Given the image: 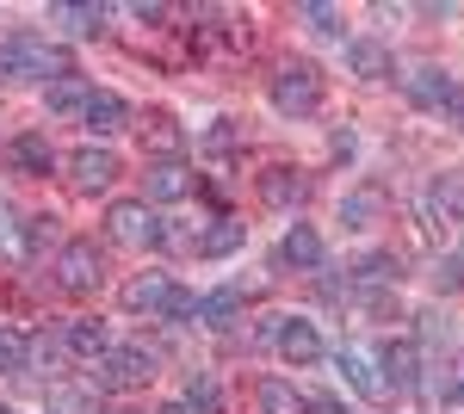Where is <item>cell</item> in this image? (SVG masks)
<instances>
[{"label":"cell","mask_w":464,"mask_h":414,"mask_svg":"<svg viewBox=\"0 0 464 414\" xmlns=\"http://www.w3.org/2000/svg\"><path fill=\"white\" fill-rule=\"evenodd\" d=\"M6 168L19 173V179H50L56 149H50V137H44V130H19V137L6 142Z\"/></svg>","instance_id":"4fadbf2b"},{"label":"cell","mask_w":464,"mask_h":414,"mask_svg":"<svg viewBox=\"0 0 464 414\" xmlns=\"http://www.w3.org/2000/svg\"><path fill=\"white\" fill-rule=\"evenodd\" d=\"M111 414H137V409H111Z\"/></svg>","instance_id":"60d3db41"},{"label":"cell","mask_w":464,"mask_h":414,"mask_svg":"<svg viewBox=\"0 0 464 414\" xmlns=\"http://www.w3.org/2000/svg\"><path fill=\"white\" fill-rule=\"evenodd\" d=\"M248 142V130L236 124V118H217L211 130H205V149H217V155H229V149H242Z\"/></svg>","instance_id":"d6a6232c"},{"label":"cell","mask_w":464,"mask_h":414,"mask_svg":"<svg viewBox=\"0 0 464 414\" xmlns=\"http://www.w3.org/2000/svg\"><path fill=\"white\" fill-rule=\"evenodd\" d=\"M297 19H304L316 37H341V32H347V13H341V6H328V0H304V6H297Z\"/></svg>","instance_id":"f1b7e54d"},{"label":"cell","mask_w":464,"mask_h":414,"mask_svg":"<svg viewBox=\"0 0 464 414\" xmlns=\"http://www.w3.org/2000/svg\"><path fill=\"white\" fill-rule=\"evenodd\" d=\"M69 365V346L50 341V334H25V378H63Z\"/></svg>","instance_id":"603a6c76"},{"label":"cell","mask_w":464,"mask_h":414,"mask_svg":"<svg viewBox=\"0 0 464 414\" xmlns=\"http://www.w3.org/2000/svg\"><path fill=\"white\" fill-rule=\"evenodd\" d=\"M328 155H334V161H353V130H334V137H328Z\"/></svg>","instance_id":"d590c367"},{"label":"cell","mask_w":464,"mask_h":414,"mask_svg":"<svg viewBox=\"0 0 464 414\" xmlns=\"http://www.w3.org/2000/svg\"><path fill=\"white\" fill-rule=\"evenodd\" d=\"M0 371L6 378H25V334L19 328H0Z\"/></svg>","instance_id":"1f68e13d"},{"label":"cell","mask_w":464,"mask_h":414,"mask_svg":"<svg viewBox=\"0 0 464 414\" xmlns=\"http://www.w3.org/2000/svg\"><path fill=\"white\" fill-rule=\"evenodd\" d=\"M81 124H87L93 137H118V130L130 124V105L118 100L111 87H93V100H87V111H81Z\"/></svg>","instance_id":"ffe728a7"},{"label":"cell","mask_w":464,"mask_h":414,"mask_svg":"<svg viewBox=\"0 0 464 414\" xmlns=\"http://www.w3.org/2000/svg\"><path fill=\"white\" fill-rule=\"evenodd\" d=\"M179 284L174 273H130L124 278V291H118V303L130 315H149V322H161V310H168V297H174Z\"/></svg>","instance_id":"30bf717a"},{"label":"cell","mask_w":464,"mask_h":414,"mask_svg":"<svg viewBox=\"0 0 464 414\" xmlns=\"http://www.w3.org/2000/svg\"><path fill=\"white\" fill-rule=\"evenodd\" d=\"M44 409H50V414H100V396L81 390V383H50Z\"/></svg>","instance_id":"4316f807"},{"label":"cell","mask_w":464,"mask_h":414,"mask_svg":"<svg viewBox=\"0 0 464 414\" xmlns=\"http://www.w3.org/2000/svg\"><path fill=\"white\" fill-rule=\"evenodd\" d=\"M63 173H69V186L81 198H100V192H111L124 179V161L111 155L106 142H87V149H74L69 161H63Z\"/></svg>","instance_id":"5b68a950"},{"label":"cell","mask_w":464,"mask_h":414,"mask_svg":"<svg viewBox=\"0 0 464 414\" xmlns=\"http://www.w3.org/2000/svg\"><path fill=\"white\" fill-rule=\"evenodd\" d=\"M254 409L260 414H304V390L291 378H260L254 383Z\"/></svg>","instance_id":"cb8c5ba5"},{"label":"cell","mask_w":464,"mask_h":414,"mask_svg":"<svg viewBox=\"0 0 464 414\" xmlns=\"http://www.w3.org/2000/svg\"><path fill=\"white\" fill-rule=\"evenodd\" d=\"M236 315H242V291H236V284H229V291H211V297H198V322H205V328H229Z\"/></svg>","instance_id":"83f0119b"},{"label":"cell","mask_w":464,"mask_h":414,"mask_svg":"<svg viewBox=\"0 0 464 414\" xmlns=\"http://www.w3.org/2000/svg\"><path fill=\"white\" fill-rule=\"evenodd\" d=\"M304 414H347L334 396H304Z\"/></svg>","instance_id":"8d00e7d4"},{"label":"cell","mask_w":464,"mask_h":414,"mask_svg":"<svg viewBox=\"0 0 464 414\" xmlns=\"http://www.w3.org/2000/svg\"><path fill=\"white\" fill-rule=\"evenodd\" d=\"M334 365H341V378H347L353 396H365V402H384V396H391L384 378H378V359H372L365 346H341V352H334Z\"/></svg>","instance_id":"2e32d148"},{"label":"cell","mask_w":464,"mask_h":414,"mask_svg":"<svg viewBox=\"0 0 464 414\" xmlns=\"http://www.w3.org/2000/svg\"><path fill=\"white\" fill-rule=\"evenodd\" d=\"M192 315H198V297H192V291H174L168 310H161V322H192Z\"/></svg>","instance_id":"836d02e7"},{"label":"cell","mask_w":464,"mask_h":414,"mask_svg":"<svg viewBox=\"0 0 464 414\" xmlns=\"http://www.w3.org/2000/svg\"><path fill=\"white\" fill-rule=\"evenodd\" d=\"M149 378H155V352H149V346H111L106 359H100V371H93V383H100L106 396H130V390H143Z\"/></svg>","instance_id":"52a82bcc"},{"label":"cell","mask_w":464,"mask_h":414,"mask_svg":"<svg viewBox=\"0 0 464 414\" xmlns=\"http://www.w3.org/2000/svg\"><path fill=\"white\" fill-rule=\"evenodd\" d=\"M0 254H6V260H25V223L13 217L6 198H0Z\"/></svg>","instance_id":"4dcf8cb0"},{"label":"cell","mask_w":464,"mask_h":414,"mask_svg":"<svg viewBox=\"0 0 464 414\" xmlns=\"http://www.w3.org/2000/svg\"><path fill=\"white\" fill-rule=\"evenodd\" d=\"M273 346H279V359H285V365H297V371L328 359V346H322L316 322H304V315H279V334H273Z\"/></svg>","instance_id":"8fae6325"},{"label":"cell","mask_w":464,"mask_h":414,"mask_svg":"<svg viewBox=\"0 0 464 414\" xmlns=\"http://www.w3.org/2000/svg\"><path fill=\"white\" fill-rule=\"evenodd\" d=\"M347 74H359V81H391L396 56L378 43V37H353V43H347Z\"/></svg>","instance_id":"44dd1931"},{"label":"cell","mask_w":464,"mask_h":414,"mask_svg":"<svg viewBox=\"0 0 464 414\" xmlns=\"http://www.w3.org/2000/svg\"><path fill=\"white\" fill-rule=\"evenodd\" d=\"M155 414H186V402H161V409H155Z\"/></svg>","instance_id":"f35d334b"},{"label":"cell","mask_w":464,"mask_h":414,"mask_svg":"<svg viewBox=\"0 0 464 414\" xmlns=\"http://www.w3.org/2000/svg\"><path fill=\"white\" fill-rule=\"evenodd\" d=\"M266 100L279 118H316L322 100H328V81H322L316 63H304V56H291L279 69L266 74Z\"/></svg>","instance_id":"7a4b0ae2"},{"label":"cell","mask_w":464,"mask_h":414,"mask_svg":"<svg viewBox=\"0 0 464 414\" xmlns=\"http://www.w3.org/2000/svg\"><path fill=\"white\" fill-rule=\"evenodd\" d=\"M63 346H69V359H81V365H100V359L111 352V334H106V322L81 315V322L63 328Z\"/></svg>","instance_id":"d6986e66"},{"label":"cell","mask_w":464,"mask_h":414,"mask_svg":"<svg viewBox=\"0 0 464 414\" xmlns=\"http://www.w3.org/2000/svg\"><path fill=\"white\" fill-rule=\"evenodd\" d=\"M254 198L266 210H291L297 217V210L310 205V173L291 168V161H266V168L254 173Z\"/></svg>","instance_id":"8992f818"},{"label":"cell","mask_w":464,"mask_h":414,"mask_svg":"<svg viewBox=\"0 0 464 414\" xmlns=\"http://www.w3.org/2000/svg\"><path fill=\"white\" fill-rule=\"evenodd\" d=\"M192 247H198V260H229L236 247H248V223L242 217H217L211 229L192 236Z\"/></svg>","instance_id":"ac0fdd59"},{"label":"cell","mask_w":464,"mask_h":414,"mask_svg":"<svg viewBox=\"0 0 464 414\" xmlns=\"http://www.w3.org/2000/svg\"><path fill=\"white\" fill-rule=\"evenodd\" d=\"M87 100H93V87H87L81 74H63V81L44 87V111H50V118H81Z\"/></svg>","instance_id":"7402d4cb"},{"label":"cell","mask_w":464,"mask_h":414,"mask_svg":"<svg viewBox=\"0 0 464 414\" xmlns=\"http://www.w3.org/2000/svg\"><path fill=\"white\" fill-rule=\"evenodd\" d=\"M106 19H111V6H50V25H63V32H74V37H100L106 32Z\"/></svg>","instance_id":"d4e9b609"},{"label":"cell","mask_w":464,"mask_h":414,"mask_svg":"<svg viewBox=\"0 0 464 414\" xmlns=\"http://www.w3.org/2000/svg\"><path fill=\"white\" fill-rule=\"evenodd\" d=\"M402 93L421 105V111H440V118H459V124H464V87H459L446 69H415V74H402Z\"/></svg>","instance_id":"9c48e42d"},{"label":"cell","mask_w":464,"mask_h":414,"mask_svg":"<svg viewBox=\"0 0 464 414\" xmlns=\"http://www.w3.org/2000/svg\"><path fill=\"white\" fill-rule=\"evenodd\" d=\"M372 359H378L384 390H396V396H409V390L421 383V346H415V341H384Z\"/></svg>","instance_id":"7c38bea8"},{"label":"cell","mask_w":464,"mask_h":414,"mask_svg":"<svg viewBox=\"0 0 464 414\" xmlns=\"http://www.w3.org/2000/svg\"><path fill=\"white\" fill-rule=\"evenodd\" d=\"M0 414H19V409H6V402H0Z\"/></svg>","instance_id":"ab89813d"},{"label":"cell","mask_w":464,"mask_h":414,"mask_svg":"<svg viewBox=\"0 0 464 414\" xmlns=\"http://www.w3.org/2000/svg\"><path fill=\"white\" fill-rule=\"evenodd\" d=\"M433 284H440V291H464V254H452V260H440V273H433Z\"/></svg>","instance_id":"e575fe53"},{"label":"cell","mask_w":464,"mask_h":414,"mask_svg":"<svg viewBox=\"0 0 464 414\" xmlns=\"http://www.w3.org/2000/svg\"><path fill=\"white\" fill-rule=\"evenodd\" d=\"M179 402H186V414H223V383H217L211 371H192Z\"/></svg>","instance_id":"484cf974"},{"label":"cell","mask_w":464,"mask_h":414,"mask_svg":"<svg viewBox=\"0 0 464 414\" xmlns=\"http://www.w3.org/2000/svg\"><path fill=\"white\" fill-rule=\"evenodd\" d=\"M198 192V168L186 161V155H155L143 173V198L149 205H186Z\"/></svg>","instance_id":"ba28073f"},{"label":"cell","mask_w":464,"mask_h":414,"mask_svg":"<svg viewBox=\"0 0 464 414\" xmlns=\"http://www.w3.org/2000/svg\"><path fill=\"white\" fill-rule=\"evenodd\" d=\"M137 130H143V142H155L161 155H179V137H174V118H168V111H149Z\"/></svg>","instance_id":"f546056e"},{"label":"cell","mask_w":464,"mask_h":414,"mask_svg":"<svg viewBox=\"0 0 464 414\" xmlns=\"http://www.w3.org/2000/svg\"><path fill=\"white\" fill-rule=\"evenodd\" d=\"M322 260H328V247H322L316 223H291L285 242H279V266H297V273H322Z\"/></svg>","instance_id":"e0dca14e"},{"label":"cell","mask_w":464,"mask_h":414,"mask_svg":"<svg viewBox=\"0 0 464 414\" xmlns=\"http://www.w3.org/2000/svg\"><path fill=\"white\" fill-rule=\"evenodd\" d=\"M106 242L118 247H161V217L149 198H111L106 205Z\"/></svg>","instance_id":"277c9868"},{"label":"cell","mask_w":464,"mask_h":414,"mask_svg":"<svg viewBox=\"0 0 464 414\" xmlns=\"http://www.w3.org/2000/svg\"><path fill=\"white\" fill-rule=\"evenodd\" d=\"M384 217H391V192H384L378 179H359L353 192L341 198V223H347V229H378Z\"/></svg>","instance_id":"5bb4252c"},{"label":"cell","mask_w":464,"mask_h":414,"mask_svg":"<svg viewBox=\"0 0 464 414\" xmlns=\"http://www.w3.org/2000/svg\"><path fill=\"white\" fill-rule=\"evenodd\" d=\"M56 291L63 297H93L100 284H106V254H100V242H87V236H69V242L56 247Z\"/></svg>","instance_id":"3957f363"},{"label":"cell","mask_w":464,"mask_h":414,"mask_svg":"<svg viewBox=\"0 0 464 414\" xmlns=\"http://www.w3.org/2000/svg\"><path fill=\"white\" fill-rule=\"evenodd\" d=\"M69 69V50L56 43V37H37V32H13L0 37V81H63Z\"/></svg>","instance_id":"6da1fadb"},{"label":"cell","mask_w":464,"mask_h":414,"mask_svg":"<svg viewBox=\"0 0 464 414\" xmlns=\"http://www.w3.org/2000/svg\"><path fill=\"white\" fill-rule=\"evenodd\" d=\"M137 19H143V25H161V19H174V13H168V6H149V0H143V6H137Z\"/></svg>","instance_id":"74e56055"},{"label":"cell","mask_w":464,"mask_h":414,"mask_svg":"<svg viewBox=\"0 0 464 414\" xmlns=\"http://www.w3.org/2000/svg\"><path fill=\"white\" fill-rule=\"evenodd\" d=\"M421 205H428V223H440V229H459V223H464V173H433Z\"/></svg>","instance_id":"9a60e30c"}]
</instances>
